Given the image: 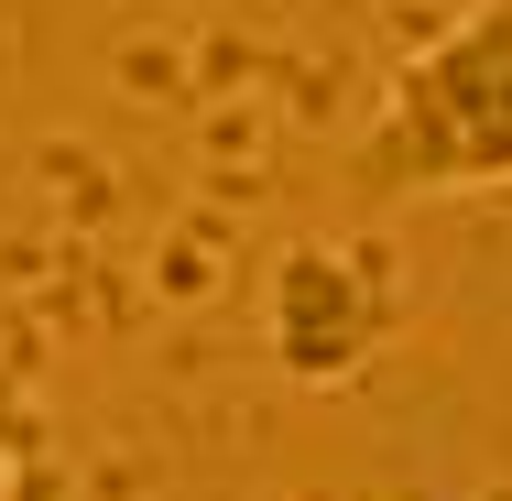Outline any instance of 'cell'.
Segmentation results:
<instances>
[{
    "instance_id": "7a4b0ae2",
    "label": "cell",
    "mask_w": 512,
    "mask_h": 501,
    "mask_svg": "<svg viewBox=\"0 0 512 501\" xmlns=\"http://www.w3.org/2000/svg\"><path fill=\"white\" fill-rule=\"evenodd\" d=\"M22 458H33V371L0 349V501H22Z\"/></svg>"
},
{
    "instance_id": "6da1fadb",
    "label": "cell",
    "mask_w": 512,
    "mask_h": 501,
    "mask_svg": "<svg viewBox=\"0 0 512 501\" xmlns=\"http://www.w3.org/2000/svg\"><path fill=\"white\" fill-rule=\"evenodd\" d=\"M349 186L371 207L512 186V0H469L393 66L371 131L349 142Z\"/></svg>"
}]
</instances>
